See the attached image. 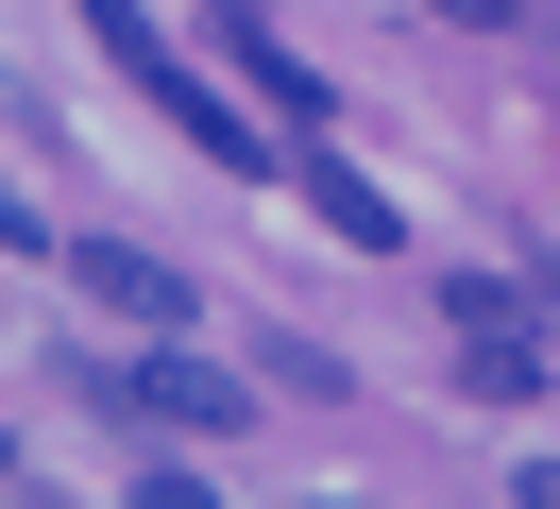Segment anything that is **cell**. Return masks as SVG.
Returning <instances> with one entry per match:
<instances>
[{"label": "cell", "instance_id": "6da1fadb", "mask_svg": "<svg viewBox=\"0 0 560 509\" xmlns=\"http://www.w3.org/2000/svg\"><path fill=\"white\" fill-rule=\"evenodd\" d=\"M85 407H137V425H171V441H238V373L221 357H187V339H153L137 373H69Z\"/></svg>", "mask_w": 560, "mask_h": 509}, {"label": "cell", "instance_id": "7a4b0ae2", "mask_svg": "<svg viewBox=\"0 0 560 509\" xmlns=\"http://www.w3.org/2000/svg\"><path fill=\"white\" fill-rule=\"evenodd\" d=\"M442 323H458V391H492V407H526V391H544V339H526V305H510V289H476V271H458V289H442Z\"/></svg>", "mask_w": 560, "mask_h": 509}, {"label": "cell", "instance_id": "3957f363", "mask_svg": "<svg viewBox=\"0 0 560 509\" xmlns=\"http://www.w3.org/2000/svg\"><path fill=\"white\" fill-rule=\"evenodd\" d=\"M69 289H85V305H119V323H153V339L205 323V289H187L171 255H137V238H69Z\"/></svg>", "mask_w": 560, "mask_h": 509}, {"label": "cell", "instance_id": "277c9868", "mask_svg": "<svg viewBox=\"0 0 560 509\" xmlns=\"http://www.w3.org/2000/svg\"><path fill=\"white\" fill-rule=\"evenodd\" d=\"M205 18H221V51H238V68H255V102H272V119H323V68H306V51H289V34H272V18H255V0H205Z\"/></svg>", "mask_w": 560, "mask_h": 509}, {"label": "cell", "instance_id": "5b68a950", "mask_svg": "<svg viewBox=\"0 0 560 509\" xmlns=\"http://www.w3.org/2000/svg\"><path fill=\"white\" fill-rule=\"evenodd\" d=\"M153 102H171V119L205 136V170H238V187H255V170H272V136H255L238 102H205V68H153Z\"/></svg>", "mask_w": 560, "mask_h": 509}, {"label": "cell", "instance_id": "8992f818", "mask_svg": "<svg viewBox=\"0 0 560 509\" xmlns=\"http://www.w3.org/2000/svg\"><path fill=\"white\" fill-rule=\"evenodd\" d=\"M306 204H323V221H340V238H357V255H390V238H408V221H390V187H357V170H340V153H323V170H306Z\"/></svg>", "mask_w": 560, "mask_h": 509}, {"label": "cell", "instance_id": "52a82bcc", "mask_svg": "<svg viewBox=\"0 0 560 509\" xmlns=\"http://www.w3.org/2000/svg\"><path fill=\"white\" fill-rule=\"evenodd\" d=\"M255 373H272V391H306V407H340V357H323V339H255Z\"/></svg>", "mask_w": 560, "mask_h": 509}]
</instances>
